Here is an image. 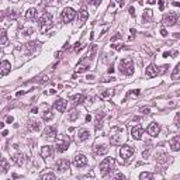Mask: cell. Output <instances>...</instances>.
Instances as JSON below:
<instances>
[{"instance_id": "6da1fadb", "label": "cell", "mask_w": 180, "mask_h": 180, "mask_svg": "<svg viewBox=\"0 0 180 180\" xmlns=\"http://www.w3.org/2000/svg\"><path fill=\"white\" fill-rule=\"evenodd\" d=\"M38 24H40V28L42 33H46L49 31L52 27H54V21H52V14L51 13H44L42 17L38 20Z\"/></svg>"}, {"instance_id": "7a4b0ae2", "label": "cell", "mask_w": 180, "mask_h": 180, "mask_svg": "<svg viewBox=\"0 0 180 180\" xmlns=\"http://www.w3.org/2000/svg\"><path fill=\"white\" fill-rule=\"evenodd\" d=\"M114 168H116V160H114V158H106L100 163V173H101V176H107L110 172L114 170Z\"/></svg>"}, {"instance_id": "3957f363", "label": "cell", "mask_w": 180, "mask_h": 180, "mask_svg": "<svg viewBox=\"0 0 180 180\" xmlns=\"http://www.w3.org/2000/svg\"><path fill=\"white\" fill-rule=\"evenodd\" d=\"M55 145H56V151L58 152H65V151H68V148L70 145V138L64 134L59 135L55 141Z\"/></svg>"}, {"instance_id": "277c9868", "label": "cell", "mask_w": 180, "mask_h": 180, "mask_svg": "<svg viewBox=\"0 0 180 180\" xmlns=\"http://www.w3.org/2000/svg\"><path fill=\"white\" fill-rule=\"evenodd\" d=\"M120 70H121V73L127 75V76H131L134 73V64H132L131 59L125 58V59H121L120 61Z\"/></svg>"}, {"instance_id": "5b68a950", "label": "cell", "mask_w": 180, "mask_h": 180, "mask_svg": "<svg viewBox=\"0 0 180 180\" xmlns=\"http://www.w3.org/2000/svg\"><path fill=\"white\" fill-rule=\"evenodd\" d=\"M122 137H124V128L116 127V128L111 130V142L114 145H120L122 142Z\"/></svg>"}, {"instance_id": "8992f818", "label": "cell", "mask_w": 180, "mask_h": 180, "mask_svg": "<svg viewBox=\"0 0 180 180\" xmlns=\"http://www.w3.org/2000/svg\"><path fill=\"white\" fill-rule=\"evenodd\" d=\"M134 153H135V149L132 147H130V145H124V147L120 149V156L122 158V160H124V162H128L130 159L132 158Z\"/></svg>"}, {"instance_id": "52a82bcc", "label": "cell", "mask_w": 180, "mask_h": 180, "mask_svg": "<svg viewBox=\"0 0 180 180\" xmlns=\"http://www.w3.org/2000/svg\"><path fill=\"white\" fill-rule=\"evenodd\" d=\"M75 15H76V11H75L72 7H66V9H64V11H62V20H64V23H70L73 21Z\"/></svg>"}, {"instance_id": "ba28073f", "label": "cell", "mask_w": 180, "mask_h": 180, "mask_svg": "<svg viewBox=\"0 0 180 180\" xmlns=\"http://www.w3.org/2000/svg\"><path fill=\"white\" fill-rule=\"evenodd\" d=\"M162 23H163V25H166V27H172V25H174L177 23V14L176 13L165 14L163 19H162Z\"/></svg>"}, {"instance_id": "9c48e42d", "label": "cell", "mask_w": 180, "mask_h": 180, "mask_svg": "<svg viewBox=\"0 0 180 180\" xmlns=\"http://www.w3.org/2000/svg\"><path fill=\"white\" fill-rule=\"evenodd\" d=\"M73 165L75 168H83V166L87 165V158L83 153H77L73 158Z\"/></svg>"}, {"instance_id": "30bf717a", "label": "cell", "mask_w": 180, "mask_h": 180, "mask_svg": "<svg viewBox=\"0 0 180 180\" xmlns=\"http://www.w3.org/2000/svg\"><path fill=\"white\" fill-rule=\"evenodd\" d=\"M55 168H56V170L58 172H66L68 169L70 168V162L68 160V159H65V158H62V159H59L58 162H56V165H55Z\"/></svg>"}, {"instance_id": "8fae6325", "label": "cell", "mask_w": 180, "mask_h": 180, "mask_svg": "<svg viewBox=\"0 0 180 180\" xmlns=\"http://www.w3.org/2000/svg\"><path fill=\"white\" fill-rule=\"evenodd\" d=\"M90 61H92V59L89 58H85V59H82V61L79 62V65H77V69H76V72L77 73H82V72H86V70L89 69V68H90Z\"/></svg>"}, {"instance_id": "7c38bea8", "label": "cell", "mask_w": 180, "mask_h": 180, "mask_svg": "<svg viewBox=\"0 0 180 180\" xmlns=\"http://www.w3.org/2000/svg\"><path fill=\"white\" fill-rule=\"evenodd\" d=\"M66 106H68V101L64 100V99H56V100L54 101V108H55L56 111H59V113H64V111L66 110Z\"/></svg>"}, {"instance_id": "4fadbf2b", "label": "cell", "mask_w": 180, "mask_h": 180, "mask_svg": "<svg viewBox=\"0 0 180 180\" xmlns=\"http://www.w3.org/2000/svg\"><path fill=\"white\" fill-rule=\"evenodd\" d=\"M159 131H160V125H159L158 122H151L149 127L147 128V132L151 137H158Z\"/></svg>"}, {"instance_id": "5bb4252c", "label": "cell", "mask_w": 180, "mask_h": 180, "mask_svg": "<svg viewBox=\"0 0 180 180\" xmlns=\"http://www.w3.org/2000/svg\"><path fill=\"white\" fill-rule=\"evenodd\" d=\"M87 17H89V11H87V9H86V6H83V7H82V10L79 11V19H77L79 27H82V25L85 24L86 20H87Z\"/></svg>"}, {"instance_id": "9a60e30c", "label": "cell", "mask_w": 180, "mask_h": 180, "mask_svg": "<svg viewBox=\"0 0 180 180\" xmlns=\"http://www.w3.org/2000/svg\"><path fill=\"white\" fill-rule=\"evenodd\" d=\"M142 134H143V128L141 127V125H135V127H132L131 130V135L134 139H141L142 138Z\"/></svg>"}, {"instance_id": "2e32d148", "label": "cell", "mask_w": 180, "mask_h": 180, "mask_svg": "<svg viewBox=\"0 0 180 180\" xmlns=\"http://www.w3.org/2000/svg\"><path fill=\"white\" fill-rule=\"evenodd\" d=\"M170 148L172 151H174V152H177V151H180V135H176V137L170 138Z\"/></svg>"}, {"instance_id": "e0dca14e", "label": "cell", "mask_w": 180, "mask_h": 180, "mask_svg": "<svg viewBox=\"0 0 180 180\" xmlns=\"http://www.w3.org/2000/svg\"><path fill=\"white\" fill-rule=\"evenodd\" d=\"M55 135H56V127H55V125H48V127L44 130V137L54 138Z\"/></svg>"}, {"instance_id": "ac0fdd59", "label": "cell", "mask_w": 180, "mask_h": 180, "mask_svg": "<svg viewBox=\"0 0 180 180\" xmlns=\"http://www.w3.org/2000/svg\"><path fill=\"white\" fill-rule=\"evenodd\" d=\"M13 162L17 166H23L25 163V155L24 153H15V155H13Z\"/></svg>"}, {"instance_id": "d6986e66", "label": "cell", "mask_w": 180, "mask_h": 180, "mask_svg": "<svg viewBox=\"0 0 180 180\" xmlns=\"http://www.w3.org/2000/svg\"><path fill=\"white\" fill-rule=\"evenodd\" d=\"M158 75H159V69L156 68V65L151 64L147 68V76L148 77H155V76H158Z\"/></svg>"}, {"instance_id": "ffe728a7", "label": "cell", "mask_w": 180, "mask_h": 180, "mask_svg": "<svg viewBox=\"0 0 180 180\" xmlns=\"http://www.w3.org/2000/svg\"><path fill=\"white\" fill-rule=\"evenodd\" d=\"M94 152L97 153V155H104V153H107L108 152V145L107 143H97L94 147Z\"/></svg>"}, {"instance_id": "44dd1931", "label": "cell", "mask_w": 180, "mask_h": 180, "mask_svg": "<svg viewBox=\"0 0 180 180\" xmlns=\"http://www.w3.org/2000/svg\"><path fill=\"white\" fill-rule=\"evenodd\" d=\"M89 137H90V132L87 130H80L77 132V142H85L86 139H89Z\"/></svg>"}, {"instance_id": "7402d4cb", "label": "cell", "mask_w": 180, "mask_h": 180, "mask_svg": "<svg viewBox=\"0 0 180 180\" xmlns=\"http://www.w3.org/2000/svg\"><path fill=\"white\" fill-rule=\"evenodd\" d=\"M10 70H11V64H10L9 61H3V62H2V76L9 75Z\"/></svg>"}, {"instance_id": "603a6c76", "label": "cell", "mask_w": 180, "mask_h": 180, "mask_svg": "<svg viewBox=\"0 0 180 180\" xmlns=\"http://www.w3.org/2000/svg\"><path fill=\"white\" fill-rule=\"evenodd\" d=\"M156 160H158V163H160V165L162 163H170L172 158L168 153H160V155H158V159H156Z\"/></svg>"}, {"instance_id": "cb8c5ba5", "label": "cell", "mask_w": 180, "mask_h": 180, "mask_svg": "<svg viewBox=\"0 0 180 180\" xmlns=\"http://www.w3.org/2000/svg\"><path fill=\"white\" fill-rule=\"evenodd\" d=\"M51 155H52V148L49 147V145L42 147V149H41V156H42V158H49Z\"/></svg>"}, {"instance_id": "d4e9b609", "label": "cell", "mask_w": 180, "mask_h": 180, "mask_svg": "<svg viewBox=\"0 0 180 180\" xmlns=\"http://www.w3.org/2000/svg\"><path fill=\"white\" fill-rule=\"evenodd\" d=\"M37 17V10L35 9H28L27 13H25V19L27 20H35Z\"/></svg>"}, {"instance_id": "484cf974", "label": "cell", "mask_w": 180, "mask_h": 180, "mask_svg": "<svg viewBox=\"0 0 180 180\" xmlns=\"http://www.w3.org/2000/svg\"><path fill=\"white\" fill-rule=\"evenodd\" d=\"M172 79H173V80H179L180 79V62L176 65V68H174L173 73H172Z\"/></svg>"}, {"instance_id": "4316f807", "label": "cell", "mask_w": 180, "mask_h": 180, "mask_svg": "<svg viewBox=\"0 0 180 180\" xmlns=\"http://www.w3.org/2000/svg\"><path fill=\"white\" fill-rule=\"evenodd\" d=\"M72 101H73V104H82L83 101H85V96L83 94H76L72 97Z\"/></svg>"}, {"instance_id": "83f0119b", "label": "cell", "mask_w": 180, "mask_h": 180, "mask_svg": "<svg viewBox=\"0 0 180 180\" xmlns=\"http://www.w3.org/2000/svg\"><path fill=\"white\" fill-rule=\"evenodd\" d=\"M54 118V113H52L51 110H45L42 114V120L44 121H49V120Z\"/></svg>"}, {"instance_id": "f1b7e54d", "label": "cell", "mask_w": 180, "mask_h": 180, "mask_svg": "<svg viewBox=\"0 0 180 180\" xmlns=\"http://www.w3.org/2000/svg\"><path fill=\"white\" fill-rule=\"evenodd\" d=\"M37 42H28L27 44V49H28V54H34V52L37 51Z\"/></svg>"}, {"instance_id": "f546056e", "label": "cell", "mask_w": 180, "mask_h": 180, "mask_svg": "<svg viewBox=\"0 0 180 180\" xmlns=\"http://www.w3.org/2000/svg\"><path fill=\"white\" fill-rule=\"evenodd\" d=\"M103 118H104V113H99V114H97V118H96V128H97V130L101 127Z\"/></svg>"}, {"instance_id": "4dcf8cb0", "label": "cell", "mask_w": 180, "mask_h": 180, "mask_svg": "<svg viewBox=\"0 0 180 180\" xmlns=\"http://www.w3.org/2000/svg\"><path fill=\"white\" fill-rule=\"evenodd\" d=\"M30 128L33 130V131H40V130H41V124H40V121H34V122H31Z\"/></svg>"}, {"instance_id": "1f68e13d", "label": "cell", "mask_w": 180, "mask_h": 180, "mask_svg": "<svg viewBox=\"0 0 180 180\" xmlns=\"http://www.w3.org/2000/svg\"><path fill=\"white\" fill-rule=\"evenodd\" d=\"M143 21H149L151 19H152V10H147V11L143 13Z\"/></svg>"}, {"instance_id": "d6a6232c", "label": "cell", "mask_w": 180, "mask_h": 180, "mask_svg": "<svg viewBox=\"0 0 180 180\" xmlns=\"http://www.w3.org/2000/svg\"><path fill=\"white\" fill-rule=\"evenodd\" d=\"M9 170V163H7L6 159H2V173H6V172Z\"/></svg>"}, {"instance_id": "836d02e7", "label": "cell", "mask_w": 180, "mask_h": 180, "mask_svg": "<svg viewBox=\"0 0 180 180\" xmlns=\"http://www.w3.org/2000/svg\"><path fill=\"white\" fill-rule=\"evenodd\" d=\"M77 117H79V113H77V110H72V111H70V114H69V120H70V121H75Z\"/></svg>"}, {"instance_id": "e575fe53", "label": "cell", "mask_w": 180, "mask_h": 180, "mask_svg": "<svg viewBox=\"0 0 180 180\" xmlns=\"http://www.w3.org/2000/svg\"><path fill=\"white\" fill-rule=\"evenodd\" d=\"M139 177H141L142 180H145V179L151 180V179H153V174H152V173H147V172H143V173L139 174Z\"/></svg>"}, {"instance_id": "d590c367", "label": "cell", "mask_w": 180, "mask_h": 180, "mask_svg": "<svg viewBox=\"0 0 180 180\" xmlns=\"http://www.w3.org/2000/svg\"><path fill=\"white\" fill-rule=\"evenodd\" d=\"M139 94V90H134V92H130L128 94H127V97H125V100H128L130 97H135V96Z\"/></svg>"}, {"instance_id": "8d00e7d4", "label": "cell", "mask_w": 180, "mask_h": 180, "mask_svg": "<svg viewBox=\"0 0 180 180\" xmlns=\"http://www.w3.org/2000/svg\"><path fill=\"white\" fill-rule=\"evenodd\" d=\"M6 42H7V37H6V31L4 30H2V45H6Z\"/></svg>"}, {"instance_id": "74e56055", "label": "cell", "mask_w": 180, "mask_h": 180, "mask_svg": "<svg viewBox=\"0 0 180 180\" xmlns=\"http://www.w3.org/2000/svg\"><path fill=\"white\" fill-rule=\"evenodd\" d=\"M111 48H114L116 51H121V49L124 48V45H122V44H114V45H111Z\"/></svg>"}, {"instance_id": "f35d334b", "label": "cell", "mask_w": 180, "mask_h": 180, "mask_svg": "<svg viewBox=\"0 0 180 180\" xmlns=\"http://www.w3.org/2000/svg\"><path fill=\"white\" fill-rule=\"evenodd\" d=\"M42 179H55V174L54 173H46V174H42Z\"/></svg>"}, {"instance_id": "ab89813d", "label": "cell", "mask_w": 180, "mask_h": 180, "mask_svg": "<svg viewBox=\"0 0 180 180\" xmlns=\"http://www.w3.org/2000/svg\"><path fill=\"white\" fill-rule=\"evenodd\" d=\"M82 48H83V46H82V44H80V42H76V44H75V52H79Z\"/></svg>"}, {"instance_id": "60d3db41", "label": "cell", "mask_w": 180, "mask_h": 180, "mask_svg": "<svg viewBox=\"0 0 180 180\" xmlns=\"http://www.w3.org/2000/svg\"><path fill=\"white\" fill-rule=\"evenodd\" d=\"M174 124L177 125V127H180V113L176 116V118H174Z\"/></svg>"}, {"instance_id": "b9f144b4", "label": "cell", "mask_w": 180, "mask_h": 180, "mask_svg": "<svg viewBox=\"0 0 180 180\" xmlns=\"http://www.w3.org/2000/svg\"><path fill=\"white\" fill-rule=\"evenodd\" d=\"M149 108H148V107H142V108H141V113H143V114H149Z\"/></svg>"}, {"instance_id": "7bdbcfd3", "label": "cell", "mask_w": 180, "mask_h": 180, "mask_svg": "<svg viewBox=\"0 0 180 180\" xmlns=\"http://www.w3.org/2000/svg\"><path fill=\"white\" fill-rule=\"evenodd\" d=\"M31 33H33V30H31V28H27V30L23 31V34H24V35H31Z\"/></svg>"}, {"instance_id": "ee69618b", "label": "cell", "mask_w": 180, "mask_h": 180, "mask_svg": "<svg viewBox=\"0 0 180 180\" xmlns=\"http://www.w3.org/2000/svg\"><path fill=\"white\" fill-rule=\"evenodd\" d=\"M100 3H101V0H92V4H93L94 7H97Z\"/></svg>"}, {"instance_id": "f6af8a7d", "label": "cell", "mask_w": 180, "mask_h": 180, "mask_svg": "<svg viewBox=\"0 0 180 180\" xmlns=\"http://www.w3.org/2000/svg\"><path fill=\"white\" fill-rule=\"evenodd\" d=\"M163 7H165V3H163V0H159V9H160V11L163 10Z\"/></svg>"}, {"instance_id": "bcb514c9", "label": "cell", "mask_w": 180, "mask_h": 180, "mask_svg": "<svg viewBox=\"0 0 180 180\" xmlns=\"http://www.w3.org/2000/svg\"><path fill=\"white\" fill-rule=\"evenodd\" d=\"M139 121H141L139 117H134V118H132V124H135V122H139Z\"/></svg>"}, {"instance_id": "7dc6e473", "label": "cell", "mask_w": 180, "mask_h": 180, "mask_svg": "<svg viewBox=\"0 0 180 180\" xmlns=\"http://www.w3.org/2000/svg\"><path fill=\"white\" fill-rule=\"evenodd\" d=\"M160 34H162V37H168V31L166 30H160Z\"/></svg>"}, {"instance_id": "c3c4849f", "label": "cell", "mask_w": 180, "mask_h": 180, "mask_svg": "<svg viewBox=\"0 0 180 180\" xmlns=\"http://www.w3.org/2000/svg\"><path fill=\"white\" fill-rule=\"evenodd\" d=\"M118 38H121V35H120V34H117V35H114V37L111 38V42H113V41H116V40H118Z\"/></svg>"}, {"instance_id": "681fc988", "label": "cell", "mask_w": 180, "mask_h": 180, "mask_svg": "<svg viewBox=\"0 0 180 180\" xmlns=\"http://www.w3.org/2000/svg\"><path fill=\"white\" fill-rule=\"evenodd\" d=\"M130 14H131L132 17L135 15V10H134V7H131V9H130Z\"/></svg>"}, {"instance_id": "f907efd6", "label": "cell", "mask_w": 180, "mask_h": 180, "mask_svg": "<svg viewBox=\"0 0 180 180\" xmlns=\"http://www.w3.org/2000/svg\"><path fill=\"white\" fill-rule=\"evenodd\" d=\"M86 79H87V80H93V79H94V75H89Z\"/></svg>"}, {"instance_id": "816d5d0a", "label": "cell", "mask_w": 180, "mask_h": 180, "mask_svg": "<svg viewBox=\"0 0 180 180\" xmlns=\"http://www.w3.org/2000/svg\"><path fill=\"white\" fill-rule=\"evenodd\" d=\"M7 122H9V124H11L13 122V117H7V120H6Z\"/></svg>"}, {"instance_id": "f5cc1de1", "label": "cell", "mask_w": 180, "mask_h": 180, "mask_svg": "<svg viewBox=\"0 0 180 180\" xmlns=\"http://www.w3.org/2000/svg\"><path fill=\"white\" fill-rule=\"evenodd\" d=\"M173 6H176V7H180V2H176V0H174V2H173Z\"/></svg>"}, {"instance_id": "db71d44e", "label": "cell", "mask_w": 180, "mask_h": 180, "mask_svg": "<svg viewBox=\"0 0 180 180\" xmlns=\"http://www.w3.org/2000/svg\"><path fill=\"white\" fill-rule=\"evenodd\" d=\"M168 56H170V54H169V52H165V54H163V58H168Z\"/></svg>"}, {"instance_id": "11a10c76", "label": "cell", "mask_w": 180, "mask_h": 180, "mask_svg": "<svg viewBox=\"0 0 180 180\" xmlns=\"http://www.w3.org/2000/svg\"><path fill=\"white\" fill-rule=\"evenodd\" d=\"M147 2H148L149 4H155V0H147Z\"/></svg>"}]
</instances>
